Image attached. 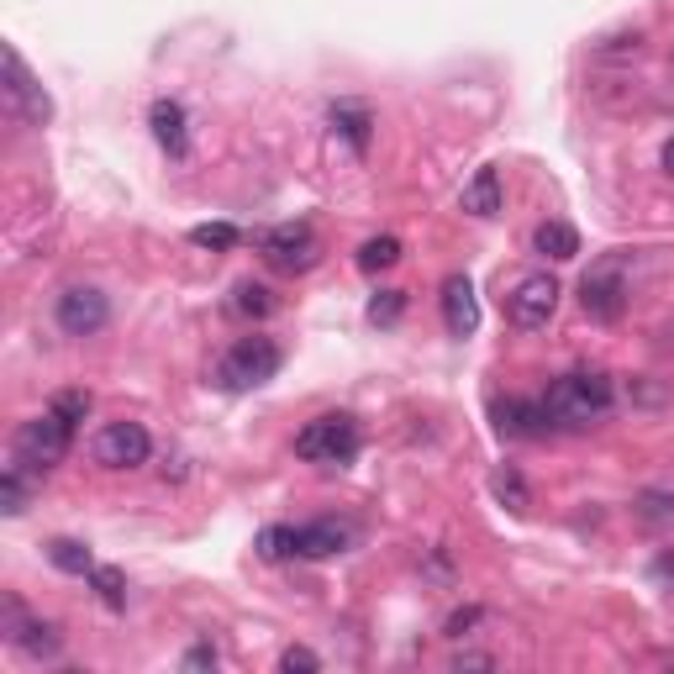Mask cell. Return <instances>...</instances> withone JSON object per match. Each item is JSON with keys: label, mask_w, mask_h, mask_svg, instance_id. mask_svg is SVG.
Wrapping results in <instances>:
<instances>
[{"label": "cell", "mask_w": 674, "mask_h": 674, "mask_svg": "<svg viewBox=\"0 0 674 674\" xmlns=\"http://www.w3.org/2000/svg\"><path fill=\"white\" fill-rule=\"evenodd\" d=\"M612 379L601 375V369H579V375H564L548 385V396H543V412L554 427H591L612 412Z\"/></svg>", "instance_id": "6da1fadb"}, {"label": "cell", "mask_w": 674, "mask_h": 674, "mask_svg": "<svg viewBox=\"0 0 674 674\" xmlns=\"http://www.w3.org/2000/svg\"><path fill=\"white\" fill-rule=\"evenodd\" d=\"M69 443H75V427H69L59 412H42V417H32V422H21L17 427V437H11V458L42 479L63 464Z\"/></svg>", "instance_id": "7a4b0ae2"}, {"label": "cell", "mask_w": 674, "mask_h": 674, "mask_svg": "<svg viewBox=\"0 0 674 674\" xmlns=\"http://www.w3.org/2000/svg\"><path fill=\"white\" fill-rule=\"evenodd\" d=\"M633 300V279H627V254H606L591 264V275L579 279V306L595 321H616Z\"/></svg>", "instance_id": "3957f363"}, {"label": "cell", "mask_w": 674, "mask_h": 674, "mask_svg": "<svg viewBox=\"0 0 674 674\" xmlns=\"http://www.w3.org/2000/svg\"><path fill=\"white\" fill-rule=\"evenodd\" d=\"M354 454H358V422L343 417V412L311 417L296 433V458H306V464H348Z\"/></svg>", "instance_id": "277c9868"}, {"label": "cell", "mask_w": 674, "mask_h": 674, "mask_svg": "<svg viewBox=\"0 0 674 674\" xmlns=\"http://www.w3.org/2000/svg\"><path fill=\"white\" fill-rule=\"evenodd\" d=\"M0 69H6V85H0V96H6V111L27 127H42V121L53 117V100L42 90L32 75H27V63H21L17 48H0Z\"/></svg>", "instance_id": "5b68a950"}, {"label": "cell", "mask_w": 674, "mask_h": 674, "mask_svg": "<svg viewBox=\"0 0 674 674\" xmlns=\"http://www.w3.org/2000/svg\"><path fill=\"white\" fill-rule=\"evenodd\" d=\"M275 375H279V348L269 337H242L217 369V379L227 390H254V385H264V379H275Z\"/></svg>", "instance_id": "8992f818"}, {"label": "cell", "mask_w": 674, "mask_h": 674, "mask_svg": "<svg viewBox=\"0 0 674 674\" xmlns=\"http://www.w3.org/2000/svg\"><path fill=\"white\" fill-rule=\"evenodd\" d=\"M90 454H96L100 469H138L153 454V437L142 422H106L90 443Z\"/></svg>", "instance_id": "52a82bcc"}, {"label": "cell", "mask_w": 674, "mask_h": 674, "mask_svg": "<svg viewBox=\"0 0 674 674\" xmlns=\"http://www.w3.org/2000/svg\"><path fill=\"white\" fill-rule=\"evenodd\" d=\"M554 311H558V279L554 275H522L512 285V296H506V317H512V327H522V333L548 327Z\"/></svg>", "instance_id": "ba28073f"}, {"label": "cell", "mask_w": 674, "mask_h": 674, "mask_svg": "<svg viewBox=\"0 0 674 674\" xmlns=\"http://www.w3.org/2000/svg\"><path fill=\"white\" fill-rule=\"evenodd\" d=\"M53 321H59L63 337H96L111 321V300L100 296L96 285H69L53 300Z\"/></svg>", "instance_id": "9c48e42d"}, {"label": "cell", "mask_w": 674, "mask_h": 674, "mask_svg": "<svg viewBox=\"0 0 674 674\" xmlns=\"http://www.w3.org/2000/svg\"><path fill=\"white\" fill-rule=\"evenodd\" d=\"M258 254L279 275H300V269L317 264V238H311V227H275V232L258 238Z\"/></svg>", "instance_id": "30bf717a"}, {"label": "cell", "mask_w": 674, "mask_h": 674, "mask_svg": "<svg viewBox=\"0 0 674 674\" xmlns=\"http://www.w3.org/2000/svg\"><path fill=\"white\" fill-rule=\"evenodd\" d=\"M443 321L454 337H469L479 327V300H475V285L464 275H448L443 279Z\"/></svg>", "instance_id": "8fae6325"}, {"label": "cell", "mask_w": 674, "mask_h": 674, "mask_svg": "<svg viewBox=\"0 0 674 674\" xmlns=\"http://www.w3.org/2000/svg\"><path fill=\"white\" fill-rule=\"evenodd\" d=\"M354 543V527L348 522H306V527H296V554L300 558H333V554H343Z\"/></svg>", "instance_id": "7c38bea8"}, {"label": "cell", "mask_w": 674, "mask_h": 674, "mask_svg": "<svg viewBox=\"0 0 674 674\" xmlns=\"http://www.w3.org/2000/svg\"><path fill=\"white\" fill-rule=\"evenodd\" d=\"M496 427L506 437H543L554 422L543 412V400H496Z\"/></svg>", "instance_id": "4fadbf2b"}, {"label": "cell", "mask_w": 674, "mask_h": 674, "mask_svg": "<svg viewBox=\"0 0 674 674\" xmlns=\"http://www.w3.org/2000/svg\"><path fill=\"white\" fill-rule=\"evenodd\" d=\"M458 206H464L469 217H496V211H500V175H496V169H479V175L464 185Z\"/></svg>", "instance_id": "5bb4252c"}, {"label": "cell", "mask_w": 674, "mask_h": 674, "mask_svg": "<svg viewBox=\"0 0 674 674\" xmlns=\"http://www.w3.org/2000/svg\"><path fill=\"white\" fill-rule=\"evenodd\" d=\"M533 248L543 258H554V264H564V258H575L579 254V232L569 227V221H543L533 232Z\"/></svg>", "instance_id": "9a60e30c"}, {"label": "cell", "mask_w": 674, "mask_h": 674, "mask_svg": "<svg viewBox=\"0 0 674 674\" xmlns=\"http://www.w3.org/2000/svg\"><path fill=\"white\" fill-rule=\"evenodd\" d=\"M32 469H21L17 458H11V464H6V475H0V512L6 516H21L27 512V496H32Z\"/></svg>", "instance_id": "2e32d148"}, {"label": "cell", "mask_w": 674, "mask_h": 674, "mask_svg": "<svg viewBox=\"0 0 674 674\" xmlns=\"http://www.w3.org/2000/svg\"><path fill=\"white\" fill-rule=\"evenodd\" d=\"M148 121H153V138H159L169 153H185V111H179L175 100H159Z\"/></svg>", "instance_id": "e0dca14e"}, {"label": "cell", "mask_w": 674, "mask_h": 674, "mask_svg": "<svg viewBox=\"0 0 674 674\" xmlns=\"http://www.w3.org/2000/svg\"><path fill=\"white\" fill-rule=\"evenodd\" d=\"M48 558L59 564L63 575H90V569H96L90 548H85V543H75V537H53V543H48Z\"/></svg>", "instance_id": "ac0fdd59"}, {"label": "cell", "mask_w": 674, "mask_h": 674, "mask_svg": "<svg viewBox=\"0 0 674 674\" xmlns=\"http://www.w3.org/2000/svg\"><path fill=\"white\" fill-rule=\"evenodd\" d=\"M490 490H496V500H506L512 512H527V506H533V490H527V479L516 475L512 464H500L496 475H490Z\"/></svg>", "instance_id": "d6986e66"}, {"label": "cell", "mask_w": 674, "mask_h": 674, "mask_svg": "<svg viewBox=\"0 0 674 674\" xmlns=\"http://www.w3.org/2000/svg\"><path fill=\"white\" fill-rule=\"evenodd\" d=\"M258 558H269V564H279V558H300L296 554V527H264V533H258Z\"/></svg>", "instance_id": "ffe728a7"}, {"label": "cell", "mask_w": 674, "mask_h": 674, "mask_svg": "<svg viewBox=\"0 0 674 674\" xmlns=\"http://www.w3.org/2000/svg\"><path fill=\"white\" fill-rule=\"evenodd\" d=\"M396 258H400V238H369L364 248H358V269L379 275V269H390Z\"/></svg>", "instance_id": "44dd1931"}, {"label": "cell", "mask_w": 674, "mask_h": 674, "mask_svg": "<svg viewBox=\"0 0 674 674\" xmlns=\"http://www.w3.org/2000/svg\"><path fill=\"white\" fill-rule=\"evenodd\" d=\"M333 121H337V127H343V138L354 142L358 153L369 148V111H364V106H337V111H333Z\"/></svg>", "instance_id": "7402d4cb"}, {"label": "cell", "mask_w": 674, "mask_h": 674, "mask_svg": "<svg viewBox=\"0 0 674 674\" xmlns=\"http://www.w3.org/2000/svg\"><path fill=\"white\" fill-rule=\"evenodd\" d=\"M90 579H96V591H100V601H106V606H111V612H121V606H127V579H121V569H111V564H106V569H90Z\"/></svg>", "instance_id": "603a6c76"}, {"label": "cell", "mask_w": 674, "mask_h": 674, "mask_svg": "<svg viewBox=\"0 0 674 674\" xmlns=\"http://www.w3.org/2000/svg\"><path fill=\"white\" fill-rule=\"evenodd\" d=\"M232 311H238V317H269V311H275V296H269L264 285H238Z\"/></svg>", "instance_id": "cb8c5ba5"}, {"label": "cell", "mask_w": 674, "mask_h": 674, "mask_svg": "<svg viewBox=\"0 0 674 674\" xmlns=\"http://www.w3.org/2000/svg\"><path fill=\"white\" fill-rule=\"evenodd\" d=\"M48 412H59L69 427H80V422L90 417V390H59V396L48 400Z\"/></svg>", "instance_id": "d4e9b609"}, {"label": "cell", "mask_w": 674, "mask_h": 674, "mask_svg": "<svg viewBox=\"0 0 674 674\" xmlns=\"http://www.w3.org/2000/svg\"><path fill=\"white\" fill-rule=\"evenodd\" d=\"M190 242L196 248H238V227L232 221H206V227L190 232Z\"/></svg>", "instance_id": "484cf974"}, {"label": "cell", "mask_w": 674, "mask_h": 674, "mask_svg": "<svg viewBox=\"0 0 674 674\" xmlns=\"http://www.w3.org/2000/svg\"><path fill=\"white\" fill-rule=\"evenodd\" d=\"M400 306H406V296H400V290H379V296L369 300V321H379V327H390V321L400 317Z\"/></svg>", "instance_id": "4316f807"}, {"label": "cell", "mask_w": 674, "mask_h": 674, "mask_svg": "<svg viewBox=\"0 0 674 674\" xmlns=\"http://www.w3.org/2000/svg\"><path fill=\"white\" fill-rule=\"evenodd\" d=\"M279 670L285 674H317L321 658L311 654V648H285V654H279Z\"/></svg>", "instance_id": "83f0119b"}, {"label": "cell", "mask_w": 674, "mask_h": 674, "mask_svg": "<svg viewBox=\"0 0 674 674\" xmlns=\"http://www.w3.org/2000/svg\"><path fill=\"white\" fill-rule=\"evenodd\" d=\"M185 670H190V674H196V670H217V648H211V643H196V648L185 654Z\"/></svg>", "instance_id": "f1b7e54d"}, {"label": "cell", "mask_w": 674, "mask_h": 674, "mask_svg": "<svg viewBox=\"0 0 674 674\" xmlns=\"http://www.w3.org/2000/svg\"><path fill=\"white\" fill-rule=\"evenodd\" d=\"M475 622H479V606H469V612H454V616H448V637H464Z\"/></svg>", "instance_id": "f546056e"}, {"label": "cell", "mask_w": 674, "mask_h": 674, "mask_svg": "<svg viewBox=\"0 0 674 674\" xmlns=\"http://www.w3.org/2000/svg\"><path fill=\"white\" fill-rule=\"evenodd\" d=\"M454 670H490V658H485V654H458Z\"/></svg>", "instance_id": "4dcf8cb0"}, {"label": "cell", "mask_w": 674, "mask_h": 674, "mask_svg": "<svg viewBox=\"0 0 674 674\" xmlns=\"http://www.w3.org/2000/svg\"><path fill=\"white\" fill-rule=\"evenodd\" d=\"M664 169H670V175H674V138L664 142Z\"/></svg>", "instance_id": "1f68e13d"}]
</instances>
